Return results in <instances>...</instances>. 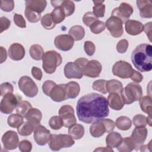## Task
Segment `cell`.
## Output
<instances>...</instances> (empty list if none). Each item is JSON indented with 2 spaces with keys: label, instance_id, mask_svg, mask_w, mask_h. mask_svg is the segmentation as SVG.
Instances as JSON below:
<instances>
[{
  "label": "cell",
  "instance_id": "bcb514c9",
  "mask_svg": "<svg viewBox=\"0 0 152 152\" xmlns=\"http://www.w3.org/2000/svg\"><path fill=\"white\" fill-rule=\"evenodd\" d=\"M132 122L135 127L145 126L147 124V117L141 114L136 115L133 117Z\"/></svg>",
  "mask_w": 152,
  "mask_h": 152
},
{
  "label": "cell",
  "instance_id": "8fae6325",
  "mask_svg": "<svg viewBox=\"0 0 152 152\" xmlns=\"http://www.w3.org/2000/svg\"><path fill=\"white\" fill-rule=\"evenodd\" d=\"M133 12L134 9L130 4L126 2H122L119 7H116L112 10L111 16L119 18L124 23L129 20Z\"/></svg>",
  "mask_w": 152,
  "mask_h": 152
},
{
  "label": "cell",
  "instance_id": "f907efd6",
  "mask_svg": "<svg viewBox=\"0 0 152 152\" xmlns=\"http://www.w3.org/2000/svg\"><path fill=\"white\" fill-rule=\"evenodd\" d=\"M1 9L5 12L12 11L14 8V2L12 0L1 1Z\"/></svg>",
  "mask_w": 152,
  "mask_h": 152
},
{
  "label": "cell",
  "instance_id": "52a82bcc",
  "mask_svg": "<svg viewBox=\"0 0 152 152\" xmlns=\"http://www.w3.org/2000/svg\"><path fill=\"white\" fill-rule=\"evenodd\" d=\"M20 90L28 97H34L38 93V87L34 81L28 76L21 77L18 81Z\"/></svg>",
  "mask_w": 152,
  "mask_h": 152
},
{
  "label": "cell",
  "instance_id": "ac0fdd59",
  "mask_svg": "<svg viewBox=\"0 0 152 152\" xmlns=\"http://www.w3.org/2000/svg\"><path fill=\"white\" fill-rule=\"evenodd\" d=\"M9 57L14 61H20L25 56V49L23 46L18 43H12L8 49Z\"/></svg>",
  "mask_w": 152,
  "mask_h": 152
},
{
  "label": "cell",
  "instance_id": "3957f363",
  "mask_svg": "<svg viewBox=\"0 0 152 152\" xmlns=\"http://www.w3.org/2000/svg\"><path fill=\"white\" fill-rule=\"evenodd\" d=\"M121 96L124 104H130L142 97V88L138 83H129L123 88Z\"/></svg>",
  "mask_w": 152,
  "mask_h": 152
},
{
  "label": "cell",
  "instance_id": "680465c9",
  "mask_svg": "<svg viewBox=\"0 0 152 152\" xmlns=\"http://www.w3.org/2000/svg\"><path fill=\"white\" fill-rule=\"evenodd\" d=\"M130 78L134 82H135L136 83H140L142 81L143 77H142V74L140 72H139L138 71H137L136 70L134 69L132 74L131 77H130Z\"/></svg>",
  "mask_w": 152,
  "mask_h": 152
},
{
  "label": "cell",
  "instance_id": "d590c367",
  "mask_svg": "<svg viewBox=\"0 0 152 152\" xmlns=\"http://www.w3.org/2000/svg\"><path fill=\"white\" fill-rule=\"evenodd\" d=\"M7 123L10 126L18 128L24 123L23 116L17 113L11 114L8 117Z\"/></svg>",
  "mask_w": 152,
  "mask_h": 152
},
{
  "label": "cell",
  "instance_id": "4316f807",
  "mask_svg": "<svg viewBox=\"0 0 152 152\" xmlns=\"http://www.w3.org/2000/svg\"><path fill=\"white\" fill-rule=\"evenodd\" d=\"M122 140L121 135L118 132L112 131L107 135L106 138V144L107 146L111 148H117Z\"/></svg>",
  "mask_w": 152,
  "mask_h": 152
},
{
  "label": "cell",
  "instance_id": "ee69618b",
  "mask_svg": "<svg viewBox=\"0 0 152 152\" xmlns=\"http://www.w3.org/2000/svg\"><path fill=\"white\" fill-rule=\"evenodd\" d=\"M49 125L52 129L58 130L64 126V122L59 116H53L49 119Z\"/></svg>",
  "mask_w": 152,
  "mask_h": 152
},
{
  "label": "cell",
  "instance_id": "9c48e42d",
  "mask_svg": "<svg viewBox=\"0 0 152 152\" xmlns=\"http://www.w3.org/2000/svg\"><path fill=\"white\" fill-rule=\"evenodd\" d=\"M59 116L62 118L64 126L69 128L77 124V119L74 115L73 107L69 105H64L59 110Z\"/></svg>",
  "mask_w": 152,
  "mask_h": 152
},
{
  "label": "cell",
  "instance_id": "60d3db41",
  "mask_svg": "<svg viewBox=\"0 0 152 152\" xmlns=\"http://www.w3.org/2000/svg\"><path fill=\"white\" fill-rule=\"evenodd\" d=\"M40 21L42 26L46 30L53 29L56 26V24L53 22L52 20L51 13H48L44 15L41 18Z\"/></svg>",
  "mask_w": 152,
  "mask_h": 152
},
{
  "label": "cell",
  "instance_id": "4dcf8cb0",
  "mask_svg": "<svg viewBox=\"0 0 152 152\" xmlns=\"http://www.w3.org/2000/svg\"><path fill=\"white\" fill-rule=\"evenodd\" d=\"M68 33L74 40L79 41L84 38L85 36V30L82 26L75 25L70 28Z\"/></svg>",
  "mask_w": 152,
  "mask_h": 152
},
{
  "label": "cell",
  "instance_id": "91938a15",
  "mask_svg": "<svg viewBox=\"0 0 152 152\" xmlns=\"http://www.w3.org/2000/svg\"><path fill=\"white\" fill-rule=\"evenodd\" d=\"M31 74L33 77L37 80H41L42 78V72L39 68L33 66L31 68Z\"/></svg>",
  "mask_w": 152,
  "mask_h": 152
},
{
  "label": "cell",
  "instance_id": "836d02e7",
  "mask_svg": "<svg viewBox=\"0 0 152 152\" xmlns=\"http://www.w3.org/2000/svg\"><path fill=\"white\" fill-rule=\"evenodd\" d=\"M29 53L31 58L36 61H40L42 59L45 55L43 48L37 44H34L30 46Z\"/></svg>",
  "mask_w": 152,
  "mask_h": 152
},
{
  "label": "cell",
  "instance_id": "277c9868",
  "mask_svg": "<svg viewBox=\"0 0 152 152\" xmlns=\"http://www.w3.org/2000/svg\"><path fill=\"white\" fill-rule=\"evenodd\" d=\"M62 62L61 55L55 50H49L45 52L42 59V66L48 74L53 73L56 68Z\"/></svg>",
  "mask_w": 152,
  "mask_h": 152
},
{
  "label": "cell",
  "instance_id": "9a60e30c",
  "mask_svg": "<svg viewBox=\"0 0 152 152\" xmlns=\"http://www.w3.org/2000/svg\"><path fill=\"white\" fill-rule=\"evenodd\" d=\"M102 66L101 64L97 60L88 61L87 64L83 68V75L88 77H98L102 71Z\"/></svg>",
  "mask_w": 152,
  "mask_h": 152
},
{
  "label": "cell",
  "instance_id": "ffe728a7",
  "mask_svg": "<svg viewBox=\"0 0 152 152\" xmlns=\"http://www.w3.org/2000/svg\"><path fill=\"white\" fill-rule=\"evenodd\" d=\"M136 3L141 18H150L152 17V3L150 1L138 0Z\"/></svg>",
  "mask_w": 152,
  "mask_h": 152
},
{
  "label": "cell",
  "instance_id": "11a10c76",
  "mask_svg": "<svg viewBox=\"0 0 152 152\" xmlns=\"http://www.w3.org/2000/svg\"><path fill=\"white\" fill-rule=\"evenodd\" d=\"M128 42L126 39H122L118 42L116 45V50L120 53H124L126 52L128 48Z\"/></svg>",
  "mask_w": 152,
  "mask_h": 152
},
{
  "label": "cell",
  "instance_id": "db71d44e",
  "mask_svg": "<svg viewBox=\"0 0 152 152\" xmlns=\"http://www.w3.org/2000/svg\"><path fill=\"white\" fill-rule=\"evenodd\" d=\"M18 148L21 152H30L32 149V144L30 141L24 140L19 143Z\"/></svg>",
  "mask_w": 152,
  "mask_h": 152
},
{
  "label": "cell",
  "instance_id": "94428289",
  "mask_svg": "<svg viewBox=\"0 0 152 152\" xmlns=\"http://www.w3.org/2000/svg\"><path fill=\"white\" fill-rule=\"evenodd\" d=\"M151 22H148L144 25V31H145L146 35L148 36V38L149 39L150 42L151 41Z\"/></svg>",
  "mask_w": 152,
  "mask_h": 152
},
{
  "label": "cell",
  "instance_id": "4fadbf2b",
  "mask_svg": "<svg viewBox=\"0 0 152 152\" xmlns=\"http://www.w3.org/2000/svg\"><path fill=\"white\" fill-rule=\"evenodd\" d=\"M2 142L5 149L11 150L15 149L19 144L18 134L14 131H8L2 137Z\"/></svg>",
  "mask_w": 152,
  "mask_h": 152
},
{
  "label": "cell",
  "instance_id": "6125c7cd",
  "mask_svg": "<svg viewBox=\"0 0 152 152\" xmlns=\"http://www.w3.org/2000/svg\"><path fill=\"white\" fill-rule=\"evenodd\" d=\"M88 62V60L86 58H79L74 61V62L83 70V68Z\"/></svg>",
  "mask_w": 152,
  "mask_h": 152
},
{
  "label": "cell",
  "instance_id": "484cf974",
  "mask_svg": "<svg viewBox=\"0 0 152 152\" xmlns=\"http://www.w3.org/2000/svg\"><path fill=\"white\" fill-rule=\"evenodd\" d=\"M24 118L27 121L37 126L40 124L42 118V113L38 109L32 107L28 111Z\"/></svg>",
  "mask_w": 152,
  "mask_h": 152
},
{
  "label": "cell",
  "instance_id": "03108f58",
  "mask_svg": "<svg viewBox=\"0 0 152 152\" xmlns=\"http://www.w3.org/2000/svg\"><path fill=\"white\" fill-rule=\"evenodd\" d=\"M151 141H150L147 145H142V146H141L140 150L141 151H147V150H149L150 151H151Z\"/></svg>",
  "mask_w": 152,
  "mask_h": 152
},
{
  "label": "cell",
  "instance_id": "8d00e7d4",
  "mask_svg": "<svg viewBox=\"0 0 152 152\" xmlns=\"http://www.w3.org/2000/svg\"><path fill=\"white\" fill-rule=\"evenodd\" d=\"M35 126L34 124L26 121L17 128V131L21 136H28L32 134Z\"/></svg>",
  "mask_w": 152,
  "mask_h": 152
},
{
  "label": "cell",
  "instance_id": "7bdbcfd3",
  "mask_svg": "<svg viewBox=\"0 0 152 152\" xmlns=\"http://www.w3.org/2000/svg\"><path fill=\"white\" fill-rule=\"evenodd\" d=\"M90 31L96 34H98L103 31L106 28L105 23L99 20L95 21L90 27Z\"/></svg>",
  "mask_w": 152,
  "mask_h": 152
},
{
  "label": "cell",
  "instance_id": "8992f818",
  "mask_svg": "<svg viewBox=\"0 0 152 152\" xmlns=\"http://www.w3.org/2000/svg\"><path fill=\"white\" fill-rule=\"evenodd\" d=\"M20 96L9 93L5 95L1 101L0 110L4 114H10L17 107L19 102L21 100Z\"/></svg>",
  "mask_w": 152,
  "mask_h": 152
},
{
  "label": "cell",
  "instance_id": "2e32d148",
  "mask_svg": "<svg viewBox=\"0 0 152 152\" xmlns=\"http://www.w3.org/2000/svg\"><path fill=\"white\" fill-rule=\"evenodd\" d=\"M74 40L69 34H60L55 37L54 45L56 48L62 51H68L72 49Z\"/></svg>",
  "mask_w": 152,
  "mask_h": 152
},
{
  "label": "cell",
  "instance_id": "6da1fadb",
  "mask_svg": "<svg viewBox=\"0 0 152 152\" xmlns=\"http://www.w3.org/2000/svg\"><path fill=\"white\" fill-rule=\"evenodd\" d=\"M76 111L79 120L87 124L104 118L109 113L106 97L95 93L80 97L77 102Z\"/></svg>",
  "mask_w": 152,
  "mask_h": 152
},
{
  "label": "cell",
  "instance_id": "cb8c5ba5",
  "mask_svg": "<svg viewBox=\"0 0 152 152\" xmlns=\"http://www.w3.org/2000/svg\"><path fill=\"white\" fill-rule=\"evenodd\" d=\"M106 132V128L102 119L94 121L90 127V133L92 137L99 138Z\"/></svg>",
  "mask_w": 152,
  "mask_h": 152
},
{
  "label": "cell",
  "instance_id": "f546056e",
  "mask_svg": "<svg viewBox=\"0 0 152 152\" xmlns=\"http://www.w3.org/2000/svg\"><path fill=\"white\" fill-rule=\"evenodd\" d=\"M68 134L75 140H79L83 138L84 134V126L81 124H74L68 128Z\"/></svg>",
  "mask_w": 152,
  "mask_h": 152
},
{
  "label": "cell",
  "instance_id": "d6986e66",
  "mask_svg": "<svg viewBox=\"0 0 152 152\" xmlns=\"http://www.w3.org/2000/svg\"><path fill=\"white\" fill-rule=\"evenodd\" d=\"M50 3L52 4V6H53L54 8H56L57 7H61L65 12V17H69L75 11V4L72 1H51Z\"/></svg>",
  "mask_w": 152,
  "mask_h": 152
},
{
  "label": "cell",
  "instance_id": "d4e9b609",
  "mask_svg": "<svg viewBox=\"0 0 152 152\" xmlns=\"http://www.w3.org/2000/svg\"><path fill=\"white\" fill-rule=\"evenodd\" d=\"M26 8L41 14L46 8L47 2L45 0H28L25 2Z\"/></svg>",
  "mask_w": 152,
  "mask_h": 152
},
{
  "label": "cell",
  "instance_id": "5bb4252c",
  "mask_svg": "<svg viewBox=\"0 0 152 152\" xmlns=\"http://www.w3.org/2000/svg\"><path fill=\"white\" fill-rule=\"evenodd\" d=\"M148 134L147 129L145 126L135 127L132 131L130 138L133 141L136 150H140L141 146H142L145 142Z\"/></svg>",
  "mask_w": 152,
  "mask_h": 152
},
{
  "label": "cell",
  "instance_id": "e575fe53",
  "mask_svg": "<svg viewBox=\"0 0 152 152\" xmlns=\"http://www.w3.org/2000/svg\"><path fill=\"white\" fill-rule=\"evenodd\" d=\"M115 125L121 130L126 131L130 129L131 127L132 122L128 117L125 116H121L116 119Z\"/></svg>",
  "mask_w": 152,
  "mask_h": 152
},
{
  "label": "cell",
  "instance_id": "44dd1931",
  "mask_svg": "<svg viewBox=\"0 0 152 152\" xmlns=\"http://www.w3.org/2000/svg\"><path fill=\"white\" fill-rule=\"evenodd\" d=\"M125 28L128 34L136 36L144 31V25L138 21L128 20L125 23Z\"/></svg>",
  "mask_w": 152,
  "mask_h": 152
},
{
  "label": "cell",
  "instance_id": "7dc6e473",
  "mask_svg": "<svg viewBox=\"0 0 152 152\" xmlns=\"http://www.w3.org/2000/svg\"><path fill=\"white\" fill-rule=\"evenodd\" d=\"M97 20L98 18L93 14V12L90 11L85 13L83 17V21L87 27H90L95 21Z\"/></svg>",
  "mask_w": 152,
  "mask_h": 152
},
{
  "label": "cell",
  "instance_id": "be15d7a7",
  "mask_svg": "<svg viewBox=\"0 0 152 152\" xmlns=\"http://www.w3.org/2000/svg\"><path fill=\"white\" fill-rule=\"evenodd\" d=\"M1 63H3L5 60L7 59V51L5 48H4L2 46L1 47Z\"/></svg>",
  "mask_w": 152,
  "mask_h": 152
},
{
  "label": "cell",
  "instance_id": "ba28073f",
  "mask_svg": "<svg viewBox=\"0 0 152 152\" xmlns=\"http://www.w3.org/2000/svg\"><path fill=\"white\" fill-rule=\"evenodd\" d=\"M133 70L134 69L131 65L125 61L116 62L112 67L113 74L124 79L130 78L132 74Z\"/></svg>",
  "mask_w": 152,
  "mask_h": 152
},
{
  "label": "cell",
  "instance_id": "ab89813d",
  "mask_svg": "<svg viewBox=\"0 0 152 152\" xmlns=\"http://www.w3.org/2000/svg\"><path fill=\"white\" fill-rule=\"evenodd\" d=\"M31 108H32L31 104L28 102L26 100H21L15 108V110L17 113H19L24 117Z\"/></svg>",
  "mask_w": 152,
  "mask_h": 152
},
{
  "label": "cell",
  "instance_id": "f5cc1de1",
  "mask_svg": "<svg viewBox=\"0 0 152 152\" xmlns=\"http://www.w3.org/2000/svg\"><path fill=\"white\" fill-rule=\"evenodd\" d=\"M14 22L15 25L20 28H26V23L25 19L23 16L21 14L15 13L13 16Z\"/></svg>",
  "mask_w": 152,
  "mask_h": 152
},
{
  "label": "cell",
  "instance_id": "7c38bea8",
  "mask_svg": "<svg viewBox=\"0 0 152 152\" xmlns=\"http://www.w3.org/2000/svg\"><path fill=\"white\" fill-rule=\"evenodd\" d=\"M50 132L46 129L44 126L37 125L35 126L34 130V139L37 145H45L49 141L50 138Z\"/></svg>",
  "mask_w": 152,
  "mask_h": 152
},
{
  "label": "cell",
  "instance_id": "f1b7e54d",
  "mask_svg": "<svg viewBox=\"0 0 152 152\" xmlns=\"http://www.w3.org/2000/svg\"><path fill=\"white\" fill-rule=\"evenodd\" d=\"M122 89V84L118 80L113 79L106 82V90L109 93H118L121 94Z\"/></svg>",
  "mask_w": 152,
  "mask_h": 152
},
{
  "label": "cell",
  "instance_id": "e0dca14e",
  "mask_svg": "<svg viewBox=\"0 0 152 152\" xmlns=\"http://www.w3.org/2000/svg\"><path fill=\"white\" fill-rule=\"evenodd\" d=\"M64 72L65 77L68 79H81L83 75L82 69L74 62H68L64 66Z\"/></svg>",
  "mask_w": 152,
  "mask_h": 152
},
{
  "label": "cell",
  "instance_id": "f6af8a7d",
  "mask_svg": "<svg viewBox=\"0 0 152 152\" xmlns=\"http://www.w3.org/2000/svg\"><path fill=\"white\" fill-rule=\"evenodd\" d=\"M106 82L107 80H97L93 82L92 88L93 90L105 94L107 93L106 90Z\"/></svg>",
  "mask_w": 152,
  "mask_h": 152
},
{
  "label": "cell",
  "instance_id": "9f6ffc18",
  "mask_svg": "<svg viewBox=\"0 0 152 152\" xmlns=\"http://www.w3.org/2000/svg\"><path fill=\"white\" fill-rule=\"evenodd\" d=\"M11 26V21L5 17H2L0 18V33L8 30Z\"/></svg>",
  "mask_w": 152,
  "mask_h": 152
},
{
  "label": "cell",
  "instance_id": "816d5d0a",
  "mask_svg": "<svg viewBox=\"0 0 152 152\" xmlns=\"http://www.w3.org/2000/svg\"><path fill=\"white\" fill-rule=\"evenodd\" d=\"M84 49L86 54L88 56H92L94 55L96 50L95 45L91 41L87 40L84 42Z\"/></svg>",
  "mask_w": 152,
  "mask_h": 152
},
{
  "label": "cell",
  "instance_id": "7a4b0ae2",
  "mask_svg": "<svg viewBox=\"0 0 152 152\" xmlns=\"http://www.w3.org/2000/svg\"><path fill=\"white\" fill-rule=\"evenodd\" d=\"M131 61L140 71H150L152 69V46L146 43L138 45L132 52Z\"/></svg>",
  "mask_w": 152,
  "mask_h": 152
},
{
  "label": "cell",
  "instance_id": "b9f144b4",
  "mask_svg": "<svg viewBox=\"0 0 152 152\" xmlns=\"http://www.w3.org/2000/svg\"><path fill=\"white\" fill-rule=\"evenodd\" d=\"M24 15L27 20L30 23H37L41 20V14L34 11L28 8H26Z\"/></svg>",
  "mask_w": 152,
  "mask_h": 152
},
{
  "label": "cell",
  "instance_id": "e7e4bbea",
  "mask_svg": "<svg viewBox=\"0 0 152 152\" xmlns=\"http://www.w3.org/2000/svg\"><path fill=\"white\" fill-rule=\"evenodd\" d=\"M94 151H112V152L113 150H112V148L107 146L106 147H98L97 148L95 149Z\"/></svg>",
  "mask_w": 152,
  "mask_h": 152
},
{
  "label": "cell",
  "instance_id": "6f0895ef",
  "mask_svg": "<svg viewBox=\"0 0 152 152\" xmlns=\"http://www.w3.org/2000/svg\"><path fill=\"white\" fill-rule=\"evenodd\" d=\"M103 122L104 124V125L106 128V132L109 133L115 129V122H114L113 121L110 119H102Z\"/></svg>",
  "mask_w": 152,
  "mask_h": 152
},
{
  "label": "cell",
  "instance_id": "30bf717a",
  "mask_svg": "<svg viewBox=\"0 0 152 152\" xmlns=\"http://www.w3.org/2000/svg\"><path fill=\"white\" fill-rule=\"evenodd\" d=\"M123 23L118 17L110 16L106 21L105 25L112 36L119 37L124 33Z\"/></svg>",
  "mask_w": 152,
  "mask_h": 152
},
{
  "label": "cell",
  "instance_id": "1f68e13d",
  "mask_svg": "<svg viewBox=\"0 0 152 152\" xmlns=\"http://www.w3.org/2000/svg\"><path fill=\"white\" fill-rule=\"evenodd\" d=\"M139 103L142 111L147 113L148 115V117L151 118L152 102L151 97L149 96L141 97L139 100Z\"/></svg>",
  "mask_w": 152,
  "mask_h": 152
},
{
  "label": "cell",
  "instance_id": "74e56055",
  "mask_svg": "<svg viewBox=\"0 0 152 152\" xmlns=\"http://www.w3.org/2000/svg\"><path fill=\"white\" fill-rule=\"evenodd\" d=\"M94 5L93 7V13L98 18L103 17L105 13V5L104 1H93Z\"/></svg>",
  "mask_w": 152,
  "mask_h": 152
},
{
  "label": "cell",
  "instance_id": "d6a6232c",
  "mask_svg": "<svg viewBox=\"0 0 152 152\" xmlns=\"http://www.w3.org/2000/svg\"><path fill=\"white\" fill-rule=\"evenodd\" d=\"M135 145L130 137H125L122 138L120 145L117 147L119 152H131L135 149Z\"/></svg>",
  "mask_w": 152,
  "mask_h": 152
},
{
  "label": "cell",
  "instance_id": "83f0119b",
  "mask_svg": "<svg viewBox=\"0 0 152 152\" xmlns=\"http://www.w3.org/2000/svg\"><path fill=\"white\" fill-rule=\"evenodd\" d=\"M65 91L67 99H75L80 93V85L75 81H70L65 84Z\"/></svg>",
  "mask_w": 152,
  "mask_h": 152
},
{
  "label": "cell",
  "instance_id": "681fc988",
  "mask_svg": "<svg viewBox=\"0 0 152 152\" xmlns=\"http://www.w3.org/2000/svg\"><path fill=\"white\" fill-rule=\"evenodd\" d=\"M56 83L52 80L45 81L42 85V90L44 94L48 96H50V93L53 88L56 86Z\"/></svg>",
  "mask_w": 152,
  "mask_h": 152
},
{
  "label": "cell",
  "instance_id": "603a6c76",
  "mask_svg": "<svg viewBox=\"0 0 152 152\" xmlns=\"http://www.w3.org/2000/svg\"><path fill=\"white\" fill-rule=\"evenodd\" d=\"M108 106L115 110H121L124 106V103L121 94L118 93H109L107 98Z\"/></svg>",
  "mask_w": 152,
  "mask_h": 152
},
{
  "label": "cell",
  "instance_id": "f35d334b",
  "mask_svg": "<svg viewBox=\"0 0 152 152\" xmlns=\"http://www.w3.org/2000/svg\"><path fill=\"white\" fill-rule=\"evenodd\" d=\"M51 15L53 22L56 24L63 21L65 18V12L61 7L55 8L51 12Z\"/></svg>",
  "mask_w": 152,
  "mask_h": 152
},
{
  "label": "cell",
  "instance_id": "c3c4849f",
  "mask_svg": "<svg viewBox=\"0 0 152 152\" xmlns=\"http://www.w3.org/2000/svg\"><path fill=\"white\" fill-rule=\"evenodd\" d=\"M1 90V96L4 97L5 95L9 93H13L14 88L12 85L8 82L3 83L0 86Z\"/></svg>",
  "mask_w": 152,
  "mask_h": 152
},
{
  "label": "cell",
  "instance_id": "7402d4cb",
  "mask_svg": "<svg viewBox=\"0 0 152 152\" xmlns=\"http://www.w3.org/2000/svg\"><path fill=\"white\" fill-rule=\"evenodd\" d=\"M49 96L52 100L56 102H61L67 99L65 91V84L56 85L52 90Z\"/></svg>",
  "mask_w": 152,
  "mask_h": 152
},
{
  "label": "cell",
  "instance_id": "5b68a950",
  "mask_svg": "<svg viewBox=\"0 0 152 152\" xmlns=\"http://www.w3.org/2000/svg\"><path fill=\"white\" fill-rule=\"evenodd\" d=\"M74 143V140L69 135L51 134L49 147L52 151H59L63 148H69Z\"/></svg>",
  "mask_w": 152,
  "mask_h": 152
}]
</instances>
